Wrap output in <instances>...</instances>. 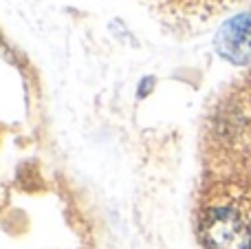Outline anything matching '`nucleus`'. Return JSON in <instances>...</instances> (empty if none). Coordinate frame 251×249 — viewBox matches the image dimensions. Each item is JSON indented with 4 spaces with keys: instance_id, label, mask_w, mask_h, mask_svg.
Returning <instances> with one entry per match:
<instances>
[{
    "instance_id": "obj_1",
    "label": "nucleus",
    "mask_w": 251,
    "mask_h": 249,
    "mask_svg": "<svg viewBox=\"0 0 251 249\" xmlns=\"http://www.w3.org/2000/svg\"><path fill=\"white\" fill-rule=\"evenodd\" d=\"M205 249H251V221L231 201L209 203L199 219Z\"/></svg>"
},
{
    "instance_id": "obj_2",
    "label": "nucleus",
    "mask_w": 251,
    "mask_h": 249,
    "mask_svg": "<svg viewBox=\"0 0 251 249\" xmlns=\"http://www.w3.org/2000/svg\"><path fill=\"white\" fill-rule=\"evenodd\" d=\"M216 49L225 60L234 64L251 60V13L234 18L218 31Z\"/></svg>"
},
{
    "instance_id": "obj_3",
    "label": "nucleus",
    "mask_w": 251,
    "mask_h": 249,
    "mask_svg": "<svg viewBox=\"0 0 251 249\" xmlns=\"http://www.w3.org/2000/svg\"><path fill=\"white\" fill-rule=\"evenodd\" d=\"M150 86H154V79H152V77H148L146 82L141 84V91H139V97H146V93L150 91Z\"/></svg>"
}]
</instances>
